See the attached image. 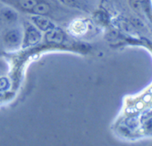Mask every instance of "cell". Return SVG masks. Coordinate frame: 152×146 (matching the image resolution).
<instances>
[{
	"instance_id": "obj_1",
	"label": "cell",
	"mask_w": 152,
	"mask_h": 146,
	"mask_svg": "<svg viewBox=\"0 0 152 146\" xmlns=\"http://www.w3.org/2000/svg\"><path fill=\"white\" fill-rule=\"evenodd\" d=\"M41 39V34L35 28L30 26L25 35V43L26 45H34L38 43Z\"/></svg>"
},
{
	"instance_id": "obj_2",
	"label": "cell",
	"mask_w": 152,
	"mask_h": 146,
	"mask_svg": "<svg viewBox=\"0 0 152 146\" xmlns=\"http://www.w3.org/2000/svg\"><path fill=\"white\" fill-rule=\"evenodd\" d=\"M4 42L7 45L10 47H16L19 45L21 42V34L17 30H13V31H9L4 36Z\"/></svg>"
},
{
	"instance_id": "obj_3",
	"label": "cell",
	"mask_w": 152,
	"mask_h": 146,
	"mask_svg": "<svg viewBox=\"0 0 152 146\" xmlns=\"http://www.w3.org/2000/svg\"><path fill=\"white\" fill-rule=\"evenodd\" d=\"M46 40L49 43L60 44L64 39V34L60 29L54 28L48 31L45 35Z\"/></svg>"
},
{
	"instance_id": "obj_4",
	"label": "cell",
	"mask_w": 152,
	"mask_h": 146,
	"mask_svg": "<svg viewBox=\"0 0 152 146\" xmlns=\"http://www.w3.org/2000/svg\"><path fill=\"white\" fill-rule=\"evenodd\" d=\"M33 20H34L35 25L42 31H48L54 28L52 22L49 19H46L42 16L37 15V16H34V17H33Z\"/></svg>"
},
{
	"instance_id": "obj_5",
	"label": "cell",
	"mask_w": 152,
	"mask_h": 146,
	"mask_svg": "<svg viewBox=\"0 0 152 146\" xmlns=\"http://www.w3.org/2000/svg\"><path fill=\"white\" fill-rule=\"evenodd\" d=\"M50 7L48 3L44 2V1H41V2L37 3L35 5V7L31 10V12L36 15H39V16H43V15H46L50 12Z\"/></svg>"
},
{
	"instance_id": "obj_6",
	"label": "cell",
	"mask_w": 152,
	"mask_h": 146,
	"mask_svg": "<svg viewBox=\"0 0 152 146\" xmlns=\"http://www.w3.org/2000/svg\"><path fill=\"white\" fill-rule=\"evenodd\" d=\"M0 15H1V17L6 22H9V23L15 22L17 19V14L15 13V11L10 8H7V7L3 8L0 11Z\"/></svg>"
},
{
	"instance_id": "obj_7",
	"label": "cell",
	"mask_w": 152,
	"mask_h": 146,
	"mask_svg": "<svg viewBox=\"0 0 152 146\" xmlns=\"http://www.w3.org/2000/svg\"><path fill=\"white\" fill-rule=\"evenodd\" d=\"M38 3L37 0H17L16 4L24 10H29L31 11L33 8L35 7L36 4Z\"/></svg>"
},
{
	"instance_id": "obj_8",
	"label": "cell",
	"mask_w": 152,
	"mask_h": 146,
	"mask_svg": "<svg viewBox=\"0 0 152 146\" xmlns=\"http://www.w3.org/2000/svg\"><path fill=\"white\" fill-rule=\"evenodd\" d=\"M62 1L70 7H77L80 4V0H62Z\"/></svg>"
},
{
	"instance_id": "obj_9",
	"label": "cell",
	"mask_w": 152,
	"mask_h": 146,
	"mask_svg": "<svg viewBox=\"0 0 152 146\" xmlns=\"http://www.w3.org/2000/svg\"><path fill=\"white\" fill-rule=\"evenodd\" d=\"M7 87H8V82H7V79H0V91L5 90Z\"/></svg>"
},
{
	"instance_id": "obj_10",
	"label": "cell",
	"mask_w": 152,
	"mask_h": 146,
	"mask_svg": "<svg viewBox=\"0 0 152 146\" xmlns=\"http://www.w3.org/2000/svg\"><path fill=\"white\" fill-rule=\"evenodd\" d=\"M2 1L8 4H13V3H16L17 0H2Z\"/></svg>"
}]
</instances>
